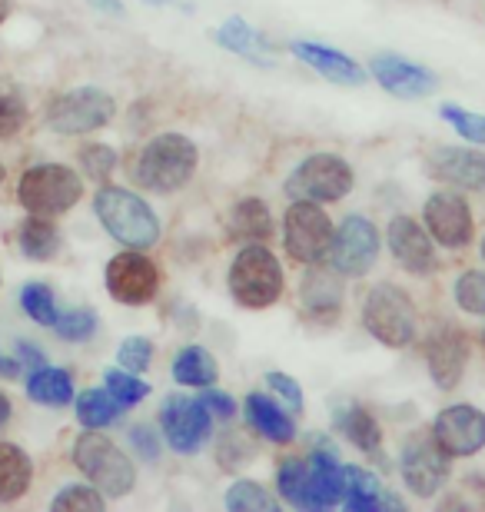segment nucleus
I'll list each match as a JSON object with an SVG mask.
<instances>
[{
	"instance_id": "nucleus-7",
	"label": "nucleus",
	"mask_w": 485,
	"mask_h": 512,
	"mask_svg": "<svg viewBox=\"0 0 485 512\" xmlns=\"http://www.w3.org/2000/svg\"><path fill=\"white\" fill-rule=\"evenodd\" d=\"M353 167L336 153H313L286 177V193L293 200L309 203H336L353 190Z\"/></svg>"
},
{
	"instance_id": "nucleus-48",
	"label": "nucleus",
	"mask_w": 485,
	"mask_h": 512,
	"mask_svg": "<svg viewBox=\"0 0 485 512\" xmlns=\"http://www.w3.org/2000/svg\"><path fill=\"white\" fill-rule=\"evenodd\" d=\"M90 4H94L97 10H103V14H123V4L120 0H90Z\"/></svg>"
},
{
	"instance_id": "nucleus-13",
	"label": "nucleus",
	"mask_w": 485,
	"mask_h": 512,
	"mask_svg": "<svg viewBox=\"0 0 485 512\" xmlns=\"http://www.w3.org/2000/svg\"><path fill=\"white\" fill-rule=\"evenodd\" d=\"M160 426H163V439H167L173 453L190 456L210 439L213 413L203 406V399L170 396L160 409Z\"/></svg>"
},
{
	"instance_id": "nucleus-14",
	"label": "nucleus",
	"mask_w": 485,
	"mask_h": 512,
	"mask_svg": "<svg viewBox=\"0 0 485 512\" xmlns=\"http://www.w3.org/2000/svg\"><path fill=\"white\" fill-rule=\"evenodd\" d=\"M422 217H426V227L432 233V240L439 247H449V250H462L472 243V210L462 193L456 190H439L432 193L422 207Z\"/></svg>"
},
{
	"instance_id": "nucleus-26",
	"label": "nucleus",
	"mask_w": 485,
	"mask_h": 512,
	"mask_svg": "<svg viewBox=\"0 0 485 512\" xmlns=\"http://www.w3.org/2000/svg\"><path fill=\"white\" fill-rule=\"evenodd\" d=\"M336 429L363 453H379V446H383V429H379L376 416L356 403L336 409Z\"/></svg>"
},
{
	"instance_id": "nucleus-1",
	"label": "nucleus",
	"mask_w": 485,
	"mask_h": 512,
	"mask_svg": "<svg viewBox=\"0 0 485 512\" xmlns=\"http://www.w3.org/2000/svg\"><path fill=\"white\" fill-rule=\"evenodd\" d=\"M100 227L127 250H150L160 240V220L150 203L123 187H100L94 197Z\"/></svg>"
},
{
	"instance_id": "nucleus-34",
	"label": "nucleus",
	"mask_w": 485,
	"mask_h": 512,
	"mask_svg": "<svg viewBox=\"0 0 485 512\" xmlns=\"http://www.w3.org/2000/svg\"><path fill=\"white\" fill-rule=\"evenodd\" d=\"M20 306H24V313L34 323L54 330L60 310H57V300H54V293H50L47 283H27L24 290H20Z\"/></svg>"
},
{
	"instance_id": "nucleus-44",
	"label": "nucleus",
	"mask_w": 485,
	"mask_h": 512,
	"mask_svg": "<svg viewBox=\"0 0 485 512\" xmlns=\"http://www.w3.org/2000/svg\"><path fill=\"white\" fill-rule=\"evenodd\" d=\"M266 383H270L273 393L283 396L286 403L296 409V413H303V389H299V383L293 380V376H286V373H266Z\"/></svg>"
},
{
	"instance_id": "nucleus-4",
	"label": "nucleus",
	"mask_w": 485,
	"mask_h": 512,
	"mask_svg": "<svg viewBox=\"0 0 485 512\" xmlns=\"http://www.w3.org/2000/svg\"><path fill=\"white\" fill-rule=\"evenodd\" d=\"M74 463L90 479V486H97L107 499H123L137 483L130 456H123V449L97 429H87V433L77 436Z\"/></svg>"
},
{
	"instance_id": "nucleus-8",
	"label": "nucleus",
	"mask_w": 485,
	"mask_h": 512,
	"mask_svg": "<svg viewBox=\"0 0 485 512\" xmlns=\"http://www.w3.org/2000/svg\"><path fill=\"white\" fill-rule=\"evenodd\" d=\"M113 114H117V104L107 90L100 87H80L70 90V94H60L57 100H50L47 107V127L64 133V137H77V133H94L100 127H107Z\"/></svg>"
},
{
	"instance_id": "nucleus-16",
	"label": "nucleus",
	"mask_w": 485,
	"mask_h": 512,
	"mask_svg": "<svg viewBox=\"0 0 485 512\" xmlns=\"http://www.w3.org/2000/svg\"><path fill=\"white\" fill-rule=\"evenodd\" d=\"M426 170L432 180L456 190L485 193V153L469 147H439L426 157Z\"/></svg>"
},
{
	"instance_id": "nucleus-3",
	"label": "nucleus",
	"mask_w": 485,
	"mask_h": 512,
	"mask_svg": "<svg viewBox=\"0 0 485 512\" xmlns=\"http://www.w3.org/2000/svg\"><path fill=\"white\" fill-rule=\"evenodd\" d=\"M226 283H230L233 300L240 306H246V310H266V306H273L283 296V266L263 243H250V247L236 253Z\"/></svg>"
},
{
	"instance_id": "nucleus-5",
	"label": "nucleus",
	"mask_w": 485,
	"mask_h": 512,
	"mask_svg": "<svg viewBox=\"0 0 485 512\" xmlns=\"http://www.w3.org/2000/svg\"><path fill=\"white\" fill-rule=\"evenodd\" d=\"M84 197V180L64 163H40L30 167L17 183L20 207L34 217H60Z\"/></svg>"
},
{
	"instance_id": "nucleus-37",
	"label": "nucleus",
	"mask_w": 485,
	"mask_h": 512,
	"mask_svg": "<svg viewBox=\"0 0 485 512\" xmlns=\"http://www.w3.org/2000/svg\"><path fill=\"white\" fill-rule=\"evenodd\" d=\"M439 117L456 127L459 137H466L469 143H485V114H472V110L456 104H442Z\"/></svg>"
},
{
	"instance_id": "nucleus-33",
	"label": "nucleus",
	"mask_w": 485,
	"mask_h": 512,
	"mask_svg": "<svg viewBox=\"0 0 485 512\" xmlns=\"http://www.w3.org/2000/svg\"><path fill=\"white\" fill-rule=\"evenodd\" d=\"M226 509H233V512H276L280 503H276L260 483H253V479H240V483H233L230 493H226Z\"/></svg>"
},
{
	"instance_id": "nucleus-41",
	"label": "nucleus",
	"mask_w": 485,
	"mask_h": 512,
	"mask_svg": "<svg viewBox=\"0 0 485 512\" xmlns=\"http://www.w3.org/2000/svg\"><path fill=\"white\" fill-rule=\"evenodd\" d=\"M117 360L123 370L130 373H147L150 370V360H153V343L147 336H127L117 350Z\"/></svg>"
},
{
	"instance_id": "nucleus-17",
	"label": "nucleus",
	"mask_w": 485,
	"mask_h": 512,
	"mask_svg": "<svg viewBox=\"0 0 485 512\" xmlns=\"http://www.w3.org/2000/svg\"><path fill=\"white\" fill-rule=\"evenodd\" d=\"M386 240H389L392 256H396L412 276L436 273L439 260H436V247H432L436 240H432V233L422 230L412 217H392Z\"/></svg>"
},
{
	"instance_id": "nucleus-18",
	"label": "nucleus",
	"mask_w": 485,
	"mask_h": 512,
	"mask_svg": "<svg viewBox=\"0 0 485 512\" xmlns=\"http://www.w3.org/2000/svg\"><path fill=\"white\" fill-rule=\"evenodd\" d=\"M373 77L386 94L402 97V100H419L436 90V74H432V70L412 64L406 57H396V54H376Z\"/></svg>"
},
{
	"instance_id": "nucleus-46",
	"label": "nucleus",
	"mask_w": 485,
	"mask_h": 512,
	"mask_svg": "<svg viewBox=\"0 0 485 512\" xmlns=\"http://www.w3.org/2000/svg\"><path fill=\"white\" fill-rule=\"evenodd\" d=\"M130 439H133V446H140L143 449V456L147 459H157V439H153V433L147 426H137L130 433Z\"/></svg>"
},
{
	"instance_id": "nucleus-49",
	"label": "nucleus",
	"mask_w": 485,
	"mask_h": 512,
	"mask_svg": "<svg viewBox=\"0 0 485 512\" xmlns=\"http://www.w3.org/2000/svg\"><path fill=\"white\" fill-rule=\"evenodd\" d=\"M17 373H20V363L0 353V376H7V380H10V376H17Z\"/></svg>"
},
{
	"instance_id": "nucleus-36",
	"label": "nucleus",
	"mask_w": 485,
	"mask_h": 512,
	"mask_svg": "<svg viewBox=\"0 0 485 512\" xmlns=\"http://www.w3.org/2000/svg\"><path fill=\"white\" fill-rule=\"evenodd\" d=\"M103 383H107V389L123 406H137L140 399L150 396V383H143L140 373H130V370H107L103 373Z\"/></svg>"
},
{
	"instance_id": "nucleus-39",
	"label": "nucleus",
	"mask_w": 485,
	"mask_h": 512,
	"mask_svg": "<svg viewBox=\"0 0 485 512\" xmlns=\"http://www.w3.org/2000/svg\"><path fill=\"white\" fill-rule=\"evenodd\" d=\"M303 486H306V459H286L276 473V489H280L283 503L303 509Z\"/></svg>"
},
{
	"instance_id": "nucleus-21",
	"label": "nucleus",
	"mask_w": 485,
	"mask_h": 512,
	"mask_svg": "<svg viewBox=\"0 0 485 512\" xmlns=\"http://www.w3.org/2000/svg\"><path fill=\"white\" fill-rule=\"evenodd\" d=\"M293 54L303 60L306 67H313L316 74H323L326 80H333V84H343V87L366 84V70L359 67L353 57H346L343 50H336V47L309 44V40H296Z\"/></svg>"
},
{
	"instance_id": "nucleus-28",
	"label": "nucleus",
	"mask_w": 485,
	"mask_h": 512,
	"mask_svg": "<svg viewBox=\"0 0 485 512\" xmlns=\"http://www.w3.org/2000/svg\"><path fill=\"white\" fill-rule=\"evenodd\" d=\"M34 466L30 456L14 443H0V503H14L27 493Z\"/></svg>"
},
{
	"instance_id": "nucleus-31",
	"label": "nucleus",
	"mask_w": 485,
	"mask_h": 512,
	"mask_svg": "<svg viewBox=\"0 0 485 512\" xmlns=\"http://www.w3.org/2000/svg\"><path fill=\"white\" fill-rule=\"evenodd\" d=\"M220 370H216V360L210 356V350H203V346H183L177 353V360H173V380L180 386H213Z\"/></svg>"
},
{
	"instance_id": "nucleus-35",
	"label": "nucleus",
	"mask_w": 485,
	"mask_h": 512,
	"mask_svg": "<svg viewBox=\"0 0 485 512\" xmlns=\"http://www.w3.org/2000/svg\"><path fill=\"white\" fill-rule=\"evenodd\" d=\"M54 333L60 336V340H67V343H87L90 336L97 333V313L84 310V306L60 313L57 323H54Z\"/></svg>"
},
{
	"instance_id": "nucleus-22",
	"label": "nucleus",
	"mask_w": 485,
	"mask_h": 512,
	"mask_svg": "<svg viewBox=\"0 0 485 512\" xmlns=\"http://www.w3.org/2000/svg\"><path fill=\"white\" fill-rule=\"evenodd\" d=\"M299 296L313 320H333L343 306V276L333 270H309Z\"/></svg>"
},
{
	"instance_id": "nucleus-38",
	"label": "nucleus",
	"mask_w": 485,
	"mask_h": 512,
	"mask_svg": "<svg viewBox=\"0 0 485 512\" xmlns=\"http://www.w3.org/2000/svg\"><path fill=\"white\" fill-rule=\"evenodd\" d=\"M103 496L97 486H67L54 496V509L60 512H100Z\"/></svg>"
},
{
	"instance_id": "nucleus-20",
	"label": "nucleus",
	"mask_w": 485,
	"mask_h": 512,
	"mask_svg": "<svg viewBox=\"0 0 485 512\" xmlns=\"http://www.w3.org/2000/svg\"><path fill=\"white\" fill-rule=\"evenodd\" d=\"M343 503V466L336 463V453H309L306 459V486H303V509H333Z\"/></svg>"
},
{
	"instance_id": "nucleus-9",
	"label": "nucleus",
	"mask_w": 485,
	"mask_h": 512,
	"mask_svg": "<svg viewBox=\"0 0 485 512\" xmlns=\"http://www.w3.org/2000/svg\"><path fill=\"white\" fill-rule=\"evenodd\" d=\"M283 240L286 253L299 263H319L329 253L333 243V220L326 217V210L319 203L296 200L283 217Z\"/></svg>"
},
{
	"instance_id": "nucleus-2",
	"label": "nucleus",
	"mask_w": 485,
	"mask_h": 512,
	"mask_svg": "<svg viewBox=\"0 0 485 512\" xmlns=\"http://www.w3.org/2000/svg\"><path fill=\"white\" fill-rule=\"evenodd\" d=\"M196 160H200V153H196V143L190 137H183V133H163V137H153L143 147L133 177H137L143 190L173 193L183 183L193 180Z\"/></svg>"
},
{
	"instance_id": "nucleus-52",
	"label": "nucleus",
	"mask_w": 485,
	"mask_h": 512,
	"mask_svg": "<svg viewBox=\"0 0 485 512\" xmlns=\"http://www.w3.org/2000/svg\"><path fill=\"white\" fill-rule=\"evenodd\" d=\"M4 177H7V173H4V163H0V183H4Z\"/></svg>"
},
{
	"instance_id": "nucleus-42",
	"label": "nucleus",
	"mask_w": 485,
	"mask_h": 512,
	"mask_svg": "<svg viewBox=\"0 0 485 512\" xmlns=\"http://www.w3.org/2000/svg\"><path fill=\"white\" fill-rule=\"evenodd\" d=\"M80 163H84V173L90 180L103 183L113 173V167H117V153H113L110 147H103V143H94V147H84Z\"/></svg>"
},
{
	"instance_id": "nucleus-19",
	"label": "nucleus",
	"mask_w": 485,
	"mask_h": 512,
	"mask_svg": "<svg viewBox=\"0 0 485 512\" xmlns=\"http://www.w3.org/2000/svg\"><path fill=\"white\" fill-rule=\"evenodd\" d=\"M469 363V340L459 330H439L426 343V366L439 389H456Z\"/></svg>"
},
{
	"instance_id": "nucleus-43",
	"label": "nucleus",
	"mask_w": 485,
	"mask_h": 512,
	"mask_svg": "<svg viewBox=\"0 0 485 512\" xmlns=\"http://www.w3.org/2000/svg\"><path fill=\"white\" fill-rule=\"evenodd\" d=\"M27 124V107L24 100L14 94H0V140L17 137L20 127Z\"/></svg>"
},
{
	"instance_id": "nucleus-12",
	"label": "nucleus",
	"mask_w": 485,
	"mask_h": 512,
	"mask_svg": "<svg viewBox=\"0 0 485 512\" xmlns=\"http://www.w3.org/2000/svg\"><path fill=\"white\" fill-rule=\"evenodd\" d=\"M110 296L123 306H147L153 303V296L160 290V270L150 256H143V250H127L117 253L107 263L103 273Z\"/></svg>"
},
{
	"instance_id": "nucleus-25",
	"label": "nucleus",
	"mask_w": 485,
	"mask_h": 512,
	"mask_svg": "<svg viewBox=\"0 0 485 512\" xmlns=\"http://www.w3.org/2000/svg\"><path fill=\"white\" fill-rule=\"evenodd\" d=\"M27 396L47 409H60L67 403H74V380H70L67 370H54V366L44 363V366H37V370H30Z\"/></svg>"
},
{
	"instance_id": "nucleus-30",
	"label": "nucleus",
	"mask_w": 485,
	"mask_h": 512,
	"mask_svg": "<svg viewBox=\"0 0 485 512\" xmlns=\"http://www.w3.org/2000/svg\"><path fill=\"white\" fill-rule=\"evenodd\" d=\"M343 503L353 512H373L383 506V486L369 469L346 466L343 469Z\"/></svg>"
},
{
	"instance_id": "nucleus-27",
	"label": "nucleus",
	"mask_w": 485,
	"mask_h": 512,
	"mask_svg": "<svg viewBox=\"0 0 485 512\" xmlns=\"http://www.w3.org/2000/svg\"><path fill=\"white\" fill-rule=\"evenodd\" d=\"M230 237L243 243H266L273 237V217L263 200H240L230 213Z\"/></svg>"
},
{
	"instance_id": "nucleus-15",
	"label": "nucleus",
	"mask_w": 485,
	"mask_h": 512,
	"mask_svg": "<svg viewBox=\"0 0 485 512\" xmlns=\"http://www.w3.org/2000/svg\"><path fill=\"white\" fill-rule=\"evenodd\" d=\"M432 436L449 456H476L485 446V413L476 406H446L432 423Z\"/></svg>"
},
{
	"instance_id": "nucleus-47",
	"label": "nucleus",
	"mask_w": 485,
	"mask_h": 512,
	"mask_svg": "<svg viewBox=\"0 0 485 512\" xmlns=\"http://www.w3.org/2000/svg\"><path fill=\"white\" fill-rule=\"evenodd\" d=\"M17 356H20V363H27V366H44V356H40V350L34 343H27V340H17Z\"/></svg>"
},
{
	"instance_id": "nucleus-53",
	"label": "nucleus",
	"mask_w": 485,
	"mask_h": 512,
	"mask_svg": "<svg viewBox=\"0 0 485 512\" xmlns=\"http://www.w3.org/2000/svg\"><path fill=\"white\" fill-rule=\"evenodd\" d=\"M482 260H485V237H482Z\"/></svg>"
},
{
	"instance_id": "nucleus-45",
	"label": "nucleus",
	"mask_w": 485,
	"mask_h": 512,
	"mask_svg": "<svg viewBox=\"0 0 485 512\" xmlns=\"http://www.w3.org/2000/svg\"><path fill=\"white\" fill-rule=\"evenodd\" d=\"M203 399V406L210 409L213 416H233L236 413V403H233V396H226V393H216V389H206V393L200 396Z\"/></svg>"
},
{
	"instance_id": "nucleus-10",
	"label": "nucleus",
	"mask_w": 485,
	"mask_h": 512,
	"mask_svg": "<svg viewBox=\"0 0 485 512\" xmlns=\"http://www.w3.org/2000/svg\"><path fill=\"white\" fill-rule=\"evenodd\" d=\"M449 459L452 456L436 443V436H412L399 456L402 483L416 499H432L449 479Z\"/></svg>"
},
{
	"instance_id": "nucleus-23",
	"label": "nucleus",
	"mask_w": 485,
	"mask_h": 512,
	"mask_svg": "<svg viewBox=\"0 0 485 512\" xmlns=\"http://www.w3.org/2000/svg\"><path fill=\"white\" fill-rule=\"evenodd\" d=\"M216 44L226 47L230 54L236 57H246V60H256V64H273V47L270 40H266L260 30H256L253 24H246L243 17H230L226 24L216 30Z\"/></svg>"
},
{
	"instance_id": "nucleus-29",
	"label": "nucleus",
	"mask_w": 485,
	"mask_h": 512,
	"mask_svg": "<svg viewBox=\"0 0 485 512\" xmlns=\"http://www.w3.org/2000/svg\"><path fill=\"white\" fill-rule=\"evenodd\" d=\"M17 243H20V253L27 256V260H54L57 250H60V233L57 227L50 223V217H34L30 213V220L20 223V233H17Z\"/></svg>"
},
{
	"instance_id": "nucleus-24",
	"label": "nucleus",
	"mask_w": 485,
	"mask_h": 512,
	"mask_svg": "<svg viewBox=\"0 0 485 512\" xmlns=\"http://www.w3.org/2000/svg\"><path fill=\"white\" fill-rule=\"evenodd\" d=\"M246 419H250V426L260 433L263 439H270V443H293V436H296V426H293V419L283 413L280 406L273 403L270 396H263V393H250L246 396Z\"/></svg>"
},
{
	"instance_id": "nucleus-51",
	"label": "nucleus",
	"mask_w": 485,
	"mask_h": 512,
	"mask_svg": "<svg viewBox=\"0 0 485 512\" xmlns=\"http://www.w3.org/2000/svg\"><path fill=\"white\" fill-rule=\"evenodd\" d=\"M10 17V0H0V24Z\"/></svg>"
},
{
	"instance_id": "nucleus-32",
	"label": "nucleus",
	"mask_w": 485,
	"mask_h": 512,
	"mask_svg": "<svg viewBox=\"0 0 485 512\" xmlns=\"http://www.w3.org/2000/svg\"><path fill=\"white\" fill-rule=\"evenodd\" d=\"M123 406L110 389H87V393L77 396V419L84 429H103L110 423H117L123 416Z\"/></svg>"
},
{
	"instance_id": "nucleus-40",
	"label": "nucleus",
	"mask_w": 485,
	"mask_h": 512,
	"mask_svg": "<svg viewBox=\"0 0 485 512\" xmlns=\"http://www.w3.org/2000/svg\"><path fill=\"white\" fill-rule=\"evenodd\" d=\"M456 303L472 316H485V273L469 270L456 280Z\"/></svg>"
},
{
	"instance_id": "nucleus-6",
	"label": "nucleus",
	"mask_w": 485,
	"mask_h": 512,
	"mask_svg": "<svg viewBox=\"0 0 485 512\" xmlns=\"http://www.w3.org/2000/svg\"><path fill=\"white\" fill-rule=\"evenodd\" d=\"M363 326L373 340L392 346V350H402V346H409L416 340L419 316L406 290H399V286H392V283H379L366 293Z\"/></svg>"
},
{
	"instance_id": "nucleus-11",
	"label": "nucleus",
	"mask_w": 485,
	"mask_h": 512,
	"mask_svg": "<svg viewBox=\"0 0 485 512\" xmlns=\"http://www.w3.org/2000/svg\"><path fill=\"white\" fill-rule=\"evenodd\" d=\"M379 256V230L373 220L359 217H346L339 223V230H333V243H329V260H333V270L339 276H349V280H359L373 270Z\"/></svg>"
},
{
	"instance_id": "nucleus-50",
	"label": "nucleus",
	"mask_w": 485,
	"mask_h": 512,
	"mask_svg": "<svg viewBox=\"0 0 485 512\" xmlns=\"http://www.w3.org/2000/svg\"><path fill=\"white\" fill-rule=\"evenodd\" d=\"M7 419H10V399L0 393V429L7 426Z\"/></svg>"
}]
</instances>
